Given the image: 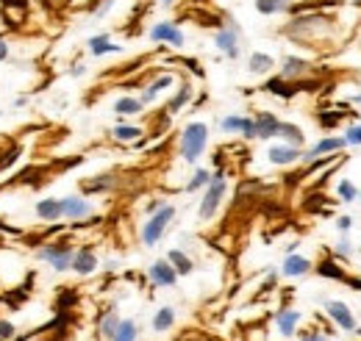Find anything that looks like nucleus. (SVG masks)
Here are the masks:
<instances>
[{
	"label": "nucleus",
	"mask_w": 361,
	"mask_h": 341,
	"mask_svg": "<svg viewBox=\"0 0 361 341\" xmlns=\"http://www.w3.org/2000/svg\"><path fill=\"white\" fill-rule=\"evenodd\" d=\"M111 6H114V0H103V3L94 8V17H97V20H100V17H106V14L111 11Z\"/></svg>",
	"instance_id": "nucleus-42"
},
{
	"label": "nucleus",
	"mask_w": 361,
	"mask_h": 341,
	"mask_svg": "<svg viewBox=\"0 0 361 341\" xmlns=\"http://www.w3.org/2000/svg\"><path fill=\"white\" fill-rule=\"evenodd\" d=\"M73 253H75V250H73L70 239H56V242H47L45 247H39L37 258L50 264L56 272H67L70 264H73Z\"/></svg>",
	"instance_id": "nucleus-5"
},
{
	"label": "nucleus",
	"mask_w": 361,
	"mask_h": 341,
	"mask_svg": "<svg viewBox=\"0 0 361 341\" xmlns=\"http://www.w3.org/2000/svg\"><path fill=\"white\" fill-rule=\"evenodd\" d=\"M84 73H87V67H84V64H75V67L70 70V75H73V78H81Z\"/></svg>",
	"instance_id": "nucleus-47"
},
{
	"label": "nucleus",
	"mask_w": 361,
	"mask_h": 341,
	"mask_svg": "<svg viewBox=\"0 0 361 341\" xmlns=\"http://www.w3.org/2000/svg\"><path fill=\"white\" fill-rule=\"evenodd\" d=\"M300 341H325V333L322 330H306V333H300Z\"/></svg>",
	"instance_id": "nucleus-43"
},
{
	"label": "nucleus",
	"mask_w": 361,
	"mask_h": 341,
	"mask_svg": "<svg viewBox=\"0 0 361 341\" xmlns=\"http://www.w3.org/2000/svg\"><path fill=\"white\" fill-rule=\"evenodd\" d=\"M87 44H90V53L97 56V58H100V56H109V53H123V44H114L109 34H97V37H92Z\"/></svg>",
	"instance_id": "nucleus-24"
},
{
	"label": "nucleus",
	"mask_w": 361,
	"mask_h": 341,
	"mask_svg": "<svg viewBox=\"0 0 361 341\" xmlns=\"http://www.w3.org/2000/svg\"><path fill=\"white\" fill-rule=\"evenodd\" d=\"M253 123H256V139H272V136H278L281 120H278L272 111H259V114L253 117Z\"/></svg>",
	"instance_id": "nucleus-20"
},
{
	"label": "nucleus",
	"mask_w": 361,
	"mask_h": 341,
	"mask_svg": "<svg viewBox=\"0 0 361 341\" xmlns=\"http://www.w3.org/2000/svg\"><path fill=\"white\" fill-rule=\"evenodd\" d=\"M61 209H64V219H73V222H81V219L92 216V203L87 200V194L61 197Z\"/></svg>",
	"instance_id": "nucleus-13"
},
{
	"label": "nucleus",
	"mask_w": 361,
	"mask_h": 341,
	"mask_svg": "<svg viewBox=\"0 0 361 341\" xmlns=\"http://www.w3.org/2000/svg\"><path fill=\"white\" fill-rule=\"evenodd\" d=\"M167 261L176 266L178 278H186V275H192V272H195V261L186 256L183 250H170V253H167Z\"/></svg>",
	"instance_id": "nucleus-31"
},
{
	"label": "nucleus",
	"mask_w": 361,
	"mask_h": 341,
	"mask_svg": "<svg viewBox=\"0 0 361 341\" xmlns=\"http://www.w3.org/2000/svg\"><path fill=\"white\" fill-rule=\"evenodd\" d=\"M278 139L286 142V144H295V147H303L306 144V133H303L300 125H295V123H281L278 125Z\"/></svg>",
	"instance_id": "nucleus-26"
},
{
	"label": "nucleus",
	"mask_w": 361,
	"mask_h": 341,
	"mask_svg": "<svg viewBox=\"0 0 361 341\" xmlns=\"http://www.w3.org/2000/svg\"><path fill=\"white\" fill-rule=\"evenodd\" d=\"M34 211H37V216H39L42 222H59V219L64 216L61 197H45V200H39V203L34 206Z\"/></svg>",
	"instance_id": "nucleus-21"
},
{
	"label": "nucleus",
	"mask_w": 361,
	"mask_h": 341,
	"mask_svg": "<svg viewBox=\"0 0 361 341\" xmlns=\"http://www.w3.org/2000/svg\"><path fill=\"white\" fill-rule=\"evenodd\" d=\"M267 159H270L272 167H292V164L303 161V150L295 147V144L281 142V144H272L270 150H267Z\"/></svg>",
	"instance_id": "nucleus-11"
},
{
	"label": "nucleus",
	"mask_w": 361,
	"mask_h": 341,
	"mask_svg": "<svg viewBox=\"0 0 361 341\" xmlns=\"http://www.w3.org/2000/svg\"><path fill=\"white\" fill-rule=\"evenodd\" d=\"M350 103H353V106H361V94H353V97H350Z\"/></svg>",
	"instance_id": "nucleus-50"
},
{
	"label": "nucleus",
	"mask_w": 361,
	"mask_h": 341,
	"mask_svg": "<svg viewBox=\"0 0 361 341\" xmlns=\"http://www.w3.org/2000/svg\"><path fill=\"white\" fill-rule=\"evenodd\" d=\"M176 84V75H170V73H164V75H159L156 81H150V84L145 86V92H142V103L145 106H150V103H156V97L164 92V89H170V86Z\"/></svg>",
	"instance_id": "nucleus-22"
},
{
	"label": "nucleus",
	"mask_w": 361,
	"mask_h": 341,
	"mask_svg": "<svg viewBox=\"0 0 361 341\" xmlns=\"http://www.w3.org/2000/svg\"><path fill=\"white\" fill-rule=\"evenodd\" d=\"M145 111V103L139 100V97H131V94H126V97H120L117 103H114V114L117 117H136V114H142Z\"/></svg>",
	"instance_id": "nucleus-28"
},
{
	"label": "nucleus",
	"mask_w": 361,
	"mask_h": 341,
	"mask_svg": "<svg viewBox=\"0 0 361 341\" xmlns=\"http://www.w3.org/2000/svg\"><path fill=\"white\" fill-rule=\"evenodd\" d=\"M192 97H195V86L189 84V81H180L178 89H176V94H173L170 103H167V114L173 117V114L183 111V108L192 103Z\"/></svg>",
	"instance_id": "nucleus-19"
},
{
	"label": "nucleus",
	"mask_w": 361,
	"mask_h": 341,
	"mask_svg": "<svg viewBox=\"0 0 361 341\" xmlns=\"http://www.w3.org/2000/svg\"><path fill=\"white\" fill-rule=\"evenodd\" d=\"M312 73V64L303 58V56H283L281 67H278V75L286 78V81H300Z\"/></svg>",
	"instance_id": "nucleus-12"
},
{
	"label": "nucleus",
	"mask_w": 361,
	"mask_h": 341,
	"mask_svg": "<svg viewBox=\"0 0 361 341\" xmlns=\"http://www.w3.org/2000/svg\"><path fill=\"white\" fill-rule=\"evenodd\" d=\"M70 269H73L75 275H81V278H87V275H92V272L97 269V253L92 250L90 244L78 247V250L73 253V264H70Z\"/></svg>",
	"instance_id": "nucleus-15"
},
{
	"label": "nucleus",
	"mask_w": 361,
	"mask_h": 341,
	"mask_svg": "<svg viewBox=\"0 0 361 341\" xmlns=\"http://www.w3.org/2000/svg\"><path fill=\"white\" fill-rule=\"evenodd\" d=\"M298 322H300V311H295V308H281V311L275 314V328H278V333H281L283 339L295 336Z\"/></svg>",
	"instance_id": "nucleus-17"
},
{
	"label": "nucleus",
	"mask_w": 361,
	"mask_h": 341,
	"mask_svg": "<svg viewBox=\"0 0 361 341\" xmlns=\"http://www.w3.org/2000/svg\"><path fill=\"white\" fill-rule=\"evenodd\" d=\"M359 200H361V189H359Z\"/></svg>",
	"instance_id": "nucleus-51"
},
{
	"label": "nucleus",
	"mask_w": 361,
	"mask_h": 341,
	"mask_svg": "<svg viewBox=\"0 0 361 341\" xmlns=\"http://www.w3.org/2000/svg\"><path fill=\"white\" fill-rule=\"evenodd\" d=\"M212 180V172L209 170H195V175L186 180V194H195V192H203Z\"/></svg>",
	"instance_id": "nucleus-34"
},
{
	"label": "nucleus",
	"mask_w": 361,
	"mask_h": 341,
	"mask_svg": "<svg viewBox=\"0 0 361 341\" xmlns=\"http://www.w3.org/2000/svg\"><path fill=\"white\" fill-rule=\"evenodd\" d=\"M314 269V264L309 261L306 256H298V253H289L283 258V266H281V275L283 278H303Z\"/></svg>",
	"instance_id": "nucleus-16"
},
{
	"label": "nucleus",
	"mask_w": 361,
	"mask_h": 341,
	"mask_svg": "<svg viewBox=\"0 0 361 341\" xmlns=\"http://www.w3.org/2000/svg\"><path fill=\"white\" fill-rule=\"evenodd\" d=\"M142 133H145V130L139 128V125H126V123L114 125V130H111L114 142H120V144H134V142L142 139Z\"/></svg>",
	"instance_id": "nucleus-30"
},
{
	"label": "nucleus",
	"mask_w": 361,
	"mask_h": 341,
	"mask_svg": "<svg viewBox=\"0 0 361 341\" xmlns=\"http://www.w3.org/2000/svg\"><path fill=\"white\" fill-rule=\"evenodd\" d=\"M173 325H176V311L170 305L159 308L156 316H153V330L156 333H167V330H173Z\"/></svg>",
	"instance_id": "nucleus-32"
},
{
	"label": "nucleus",
	"mask_w": 361,
	"mask_h": 341,
	"mask_svg": "<svg viewBox=\"0 0 361 341\" xmlns=\"http://www.w3.org/2000/svg\"><path fill=\"white\" fill-rule=\"evenodd\" d=\"M348 286H353L356 292H361V278H353V275H348V280H345Z\"/></svg>",
	"instance_id": "nucleus-48"
},
{
	"label": "nucleus",
	"mask_w": 361,
	"mask_h": 341,
	"mask_svg": "<svg viewBox=\"0 0 361 341\" xmlns=\"http://www.w3.org/2000/svg\"><path fill=\"white\" fill-rule=\"evenodd\" d=\"M336 194H339V200H342V203H353V200H359V189H356L350 180H339Z\"/></svg>",
	"instance_id": "nucleus-36"
},
{
	"label": "nucleus",
	"mask_w": 361,
	"mask_h": 341,
	"mask_svg": "<svg viewBox=\"0 0 361 341\" xmlns=\"http://www.w3.org/2000/svg\"><path fill=\"white\" fill-rule=\"evenodd\" d=\"M314 272L319 278H325V280H336V283H345L348 280V272H345V266L336 258H322L314 266Z\"/></svg>",
	"instance_id": "nucleus-18"
},
{
	"label": "nucleus",
	"mask_w": 361,
	"mask_h": 341,
	"mask_svg": "<svg viewBox=\"0 0 361 341\" xmlns=\"http://www.w3.org/2000/svg\"><path fill=\"white\" fill-rule=\"evenodd\" d=\"M164 3H173V0H164Z\"/></svg>",
	"instance_id": "nucleus-52"
},
{
	"label": "nucleus",
	"mask_w": 361,
	"mask_h": 341,
	"mask_svg": "<svg viewBox=\"0 0 361 341\" xmlns=\"http://www.w3.org/2000/svg\"><path fill=\"white\" fill-rule=\"evenodd\" d=\"M117 328H120V314H117L114 308H109V311L97 319V333H100L103 341H111L114 333H117Z\"/></svg>",
	"instance_id": "nucleus-23"
},
{
	"label": "nucleus",
	"mask_w": 361,
	"mask_h": 341,
	"mask_svg": "<svg viewBox=\"0 0 361 341\" xmlns=\"http://www.w3.org/2000/svg\"><path fill=\"white\" fill-rule=\"evenodd\" d=\"M173 219H176V206H167V203H164L156 213H150V219L142 225V244H145V247L159 244L161 236L167 233V228H170Z\"/></svg>",
	"instance_id": "nucleus-4"
},
{
	"label": "nucleus",
	"mask_w": 361,
	"mask_h": 341,
	"mask_svg": "<svg viewBox=\"0 0 361 341\" xmlns=\"http://www.w3.org/2000/svg\"><path fill=\"white\" fill-rule=\"evenodd\" d=\"M348 256H353V247H350L348 239H342V242L336 244V258H348Z\"/></svg>",
	"instance_id": "nucleus-41"
},
{
	"label": "nucleus",
	"mask_w": 361,
	"mask_h": 341,
	"mask_svg": "<svg viewBox=\"0 0 361 341\" xmlns=\"http://www.w3.org/2000/svg\"><path fill=\"white\" fill-rule=\"evenodd\" d=\"M336 3H342V0H317L314 6L317 8H322V6H336Z\"/></svg>",
	"instance_id": "nucleus-49"
},
{
	"label": "nucleus",
	"mask_w": 361,
	"mask_h": 341,
	"mask_svg": "<svg viewBox=\"0 0 361 341\" xmlns=\"http://www.w3.org/2000/svg\"><path fill=\"white\" fill-rule=\"evenodd\" d=\"M228 192V180H226V170H217L212 172V180H209V186L203 189V200H200V219L203 222H209V219H214L217 211H220V206H223V197H226Z\"/></svg>",
	"instance_id": "nucleus-3"
},
{
	"label": "nucleus",
	"mask_w": 361,
	"mask_h": 341,
	"mask_svg": "<svg viewBox=\"0 0 361 341\" xmlns=\"http://www.w3.org/2000/svg\"><path fill=\"white\" fill-rule=\"evenodd\" d=\"M147 37H150V42L170 44V47H183V42H186V37H183V31L178 28V23H170V20L156 23Z\"/></svg>",
	"instance_id": "nucleus-9"
},
{
	"label": "nucleus",
	"mask_w": 361,
	"mask_h": 341,
	"mask_svg": "<svg viewBox=\"0 0 361 341\" xmlns=\"http://www.w3.org/2000/svg\"><path fill=\"white\" fill-rule=\"evenodd\" d=\"M114 175H94L92 180H84L81 183V192L90 197V194H103V192H109V189H114Z\"/></svg>",
	"instance_id": "nucleus-25"
},
{
	"label": "nucleus",
	"mask_w": 361,
	"mask_h": 341,
	"mask_svg": "<svg viewBox=\"0 0 361 341\" xmlns=\"http://www.w3.org/2000/svg\"><path fill=\"white\" fill-rule=\"evenodd\" d=\"M348 144L342 136H322L309 153H303V161H314V159H322V156H334V153H342Z\"/></svg>",
	"instance_id": "nucleus-14"
},
{
	"label": "nucleus",
	"mask_w": 361,
	"mask_h": 341,
	"mask_svg": "<svg viewBox=\"0 0 361 341\" xmlns=\"http://www.w3.org/2000/svg\"><path fill=\"white\" fill-rule=\"evenodd\" d=\"M325 314H328V319H334L345 333H361L359 322H356V316H353V311H350V305H345L342 299H328L325 302Z\"/></svg>",
	"instance_id": "nucleus-8"
},
{
	"label": "nucleus",
	"mask_w": 361,
	"mask_h": 341,
	"mask_svg": "<svg viewBox=\"0 0 361 341\" xmlns=\"http://www.w3.org/2000/svg\"><path fill=\"white\" fill-rule=\"evenodd\" d=\"M292 3H295V0H253L256 11H259V14H264V17L289 11V8H292Z\"/></svg>",
	"instance_id": "nucleus-29"
},
{
	"label": "nucleus",
	"mask_w": 361,
	"mask_h": 341,
	"mask_svg": "<svg viewBox=\"0 0 361 341\" xmlns=\"http://www.w3.org/2000/svg\"><path fill=\"white\" fill-rule=\"evenodd\" d=\"M317 123H319V128L334 130L342 123V114H339V111H319V114H317Z\"/></svg>",
	"instance_id": "nucleus-37"
},
{
	"label": "nucleus",
	"mask_w": 361,
	"mask_h": 341,
	"mask_svg": "<svg viewBox=\"0 0 361 341\" xmlns=\"http://www.w3.org/2000/svg\"><path fill=\"white\" fill-rule=\"evenodd\" d=\"M8 58V42L6 39H0V64Z\"/></svg>",
	"instance_id": "nucleus-46"
},
{
	"label": "nucleus",
	"mask_w": 361,
	"mask_h": 341,
	"mask_svg": "<svg viewBox=\"0 0 361 341\" xmlns=\"http://www.w3.org/2000/svg\"><path fill=\"white\" fill-rule=\"evenodd\" d=\"M183 64H186V67H189V70H192L197 78H203V70H200V64H197L195 58H183Z\"/></svg>",
	"instance_id": "nucleus-44"
},
{
	"label": "nucleus",
	"mask_w": 361,
	"mask_h": 341,
	"mask_svg": "<svg viewBox=\"0 0 361 341\" xmlns=\"http://www.w3.org/2000/svg\"><path fill=\"white\" fill-rule=\"evenodd\" d=\"M345 144H350V147H361V123L359 125H350V128L345 130Z\"/></svg>",
	"instance_id": "nucleus-38"
},
{
	"label": "nucleus",
	"mask_w": 361,
	"mask_h": 341,
	"mask_svg": "<svg viewBox=\"0 0 361 341\" xmlns=\"http://www.w3.org/2000/svg\"><path fill=\"white\" fill-rule=\"evenodd\" d=\"M336 230L339 233H350L353 230V216H339L336 219Z\"/></svg>",
	"instance_id": "nucleus-40"
},
{
	"label": "nucleus",
	"mask_w": 361,
	"mask_h": 341,
	"mask_svg": "<svg viewBox=\"0 0 361 341\" xmlns=\"http://www.w3.org/2000/svg\"><path fill=\"white\" fill-rule=\"evenodd\" d=\"M309 86H317V81H286V78H281V75H275V78H267L264 84H262V92H267L272 97H281V100H292L295 94H300V92H312Z\"/></svg>",
	"instance_id": "nucleus-6"
},
{
	"label": "nucleus",
	"mask_w": 361,
	"mask_h": 341,
	"mask_svg": "<svg viewBox=\"0 0 361 341\" xmlns=\"http://www.w3.org/2000/svg\"><path fill=\"white\" fill-rule=\"evenodd\" d=\"M161 206H164V200H159V197H153V200H150V203L145 206V211H147V213H156V211H159V209H161Z\"/></svg>",
	"instance_id": "nucleus-45"
},
{
	"label": "nucleus",
	"mask_w": 361,
	"mask_h": 341,
	"mask_svg": "<svg viewBox=\"0 0 361 341\" xmlns=\"http://www.w3.org/2000/svg\"><path fill=\"white\" fill-rule=\"evenodd\" d=\"M214 44H217V50L231 58V61H236L239 58V25L228 17L226 25L223 28H217V34H214Z\"/></svg>",
	"instance_id": "nucleus-7"
},
{
	"label": "nucleus",
	"mask_w": 361,
	"mask_h": 341,
	"mask_svg": "<svg viewBox=\"0 0 361 341\" xmlns=\"http://www.w3.org/2000/svg\"><path fill=\"white\" fill-rule=\"evenodd\" d=\"M247 70H250L253 75H270L272 70H275V58H272L270 53H250Z\"/></svg>",
	"instance_id": "nucleus-27"
},
{
	"label": "nucleus",
	"mask_w": 361,
	"mask_h": 341,
	"mask_svg": "<svg viewBox=\"0 0 361 341\" xmlns=\"http://www.w3.org/2000/svg\"><path fill=\"white\" fill-rule=\"evenodd\" d=\"M136 339H139V325H136L134 319H120V328H117V333H114L111 341H136Z\"/></svg>",
	"instance_id": "nucleus-33"
},
{
	"label": "nucleus",
	"mask_w": 361,
	"mask_h": 341,
	"mask_svg": "<svg viewBox=\"0 0 361 341\" xmlns=\"http://www.w3.org/2000/svg\"><path fill=\"white\" fill-rule=\"evenodd\" d=\"M0 341H17V328L8 319H0Z\"/></svg>",
	"instance_id": "nucleus-39"
},
{
	"label": "nucleus",
	"mask_w": 361,
	"mask_h": 341,
	"mask_svg": "<svg viewBox=\"0 0 361 341\" xmlns=\"http://www.w3.org/2000/svg\"><path fill=\"white\" fill-rule=\"evenodd\" d=\"M75 302H78V294H75L73 289H64V292L59 294V299H56V314H70Z\"/></svg>",
	"instance_id": "nucleus-35"
},
{
	"label": "nucleus",
	"mask_w": 361,
	"mask_h": 341,
	"mask_svg": "<svg viewBox=\"0 0 361 341\" xmlns=\"http://www.w3.org/2000/svg\"><path fill=\"white\" fill-rule=\"evenodd\" d=\"M147 278H150V283H153L156 289H173V286L178 283V272H176V266H173L167 258L153 261L150 269H147Z\"/></svg>",
	"instance_id": "nucleus-10"
},
{
	"label": "nucleus",
	"mask_w": 361,
	"mask_h": 341,
	"mask_svg": "<svg viewBox=\"0 0 361 341\" xmlns=\"http://www.w3.org/2000/svg\"><path fill=\"white\" fill-rule=\"evenodd\" d=\"M209 147V125L206 123H189L180 130V159L186 164H195Z\"/></svg>",
	"instance_id": "nucleus-2"
},
{
	"label": "nucleus",
	"mask_w": 361,
	"mask_h": 341,
	"mask_svg": "<svg viewBox=\"0 0 361 341\" xmlns=\"http://www.w3.org/2000/svg\"><path fill=\"white\" fill-rule=\"evenodd\" d=\"M336 28V20L325 11H300L283 25V37L292 42H314L319 37H328Z\"/></svg>",
	"instance_id": "nucleus-1"
}]
</instances>
